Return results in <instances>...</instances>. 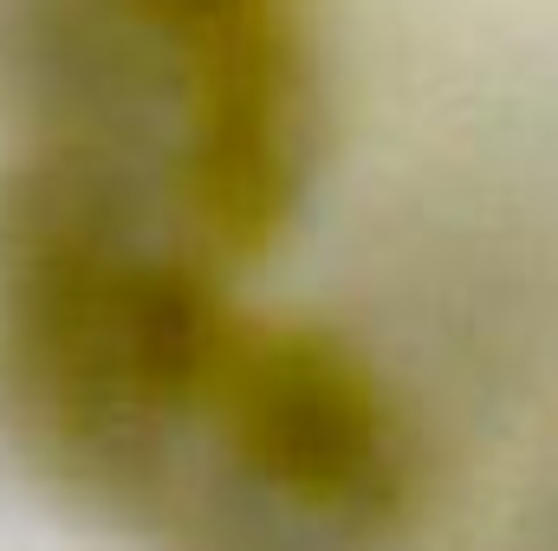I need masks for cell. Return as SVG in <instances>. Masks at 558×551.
<instances>
[{
    "instance_id": "cell-1",
    "label": "cell",
    "mask_w": 558,
    "mask_h": 551,
    "mask_svg": "<svg viewBox=\"0 0 558 551\" xmlns=\"http://www.w3.org/2000/svg\"><path fill=\"white\" fill-rule=\"evenodd\" d=\"M234 325L162 175L65 143L0 175V461L59 513L156 532Z\"/></svg>"
},
{
    "instance_id": "cell-2",
    "label": "cell",
    "mask_w": 558,
    "mask_h": 551,
    "mask_svg": "<svg viewBox=\"0 0 558 551\" xmlns=\"http://www.w3.org/2000/svg\"><path fill=\"white\" fill-rule=\"evenodd\" d=\"M202 448L279 506L371 551L397 546L422 506V441L397 390L318 325H234Z\"/></svg>"
},
{
    "instance_id": "cell-3",
    "label": "cell",
    "mask_w": 558,
    "mask_h": 551,
    "mask_svg": "<svg viewBox=\"0 0 558 551\" xmlns=\"http://www.w3.org/2000/svg\"><path fill=\"white\" fill-rule=\"evenodd\" d=\"M208 46L221 39H182L137 0H0V72L33 143L137 162L169 188Z\"/></svg>"
},
{
    "instance_id": "cell-4",
    "label": "cell",
    "mask_w": 558,
    "mask_h": 551,
    "mask_svg": "<svg viewBox=\"0 0 558 551\" xmlns=\"http://www.w3.org/2000/svg\"><path fill=\"white\" fill-rule=\"evenodd\" d=\"M137 7L156 13L162 26H175L182 39H228V33H247V26L292 13V0H137Z\"/></svg>"
},
{
    "instance_id": "cell-5",
    "label": "cell",
    "mask_w": 558,
    "mask_h": 551,
    "mask_svg": "<svg viewBox=\"0 0 558 551\" xmlns=\"http://www.w3.org/2000/svg\"><path fill=\"white\" fill-rule=\"evenodd\" d=\"M513 551H558V467L526 493L520 526H513Z\"/></svg>"
}]
</instances>
